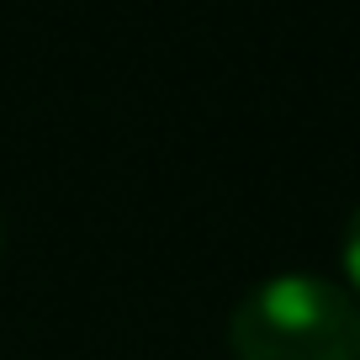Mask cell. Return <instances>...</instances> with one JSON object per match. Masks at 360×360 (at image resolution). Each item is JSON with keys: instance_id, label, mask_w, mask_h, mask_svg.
Segmentation results:
<instances>
[{"instance_id": "obj_3", "label": "cell", "mask_w": 360, "mask_h": 360, "mask_svg": "<svg viewBox=\"0 0 360 360\" xmlns=\"http://www.w3.org/2000/svg\"><path fill=\"white\" fill-rule=\"evenodd\" d=\"M0 255H6V223H0Z\"/></svg>"}, {"instance_id": "obj_1", "label": "cell", "mask_w": 360, "mask_h": 360, "mask_svg": "<svg viewBox=\"0 0 360 360\" xmlns=\"http://www.w3.org/2000/svg\"><path fill=\"white\" fill-rule=\"evenodd\" d=\"M233 360H360V302L323 276H270L228 313Z\"/></svg>"}, {"instance_id": "obj_2", "label": "cell", "mask_w": 360, "mask_h": 360, "mask_svg": "<svg viewBox=\"0 0 360 360\" xmlns=\"http://www.w3.org/2000/svg\"><path fill=\"white\" fill-rule=\"evenodd\" d=\"M339 265H345V281H349V297L360 302V207L349 212L345 233H339Z\"/></svg>"}]
</instances>
